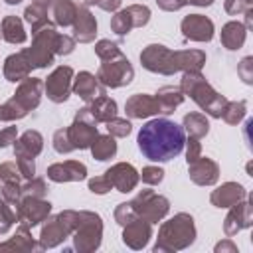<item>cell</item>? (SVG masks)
<instances>
[{
    "mask_svg": "<svg viewBox=\"0 0 253 253\" xmlns=\"http://www.w3.org/2000/svg\"><path fill=\"white\" fill-rule=\"evenodd\" d=\"M186 132L182 125L170 119H150L136 136L138 150L152 162H168L184 150Z\"/></svg>",
    "mask_w": 253,
    "mask_h": 253,
    "instance_id": "6da1fadb",
    "label": "cell"
},
{
    "mask_svg": "<svg viewBox=\"0 0 253 253\" xmlns=\"http://www.w3.org/2000/svg\"><path fill=\"white\" fill-rule=\"evenodd\" d=\"M194 241H196L194 217L186 211H180V213L172 215L170 219L162 221L152 251L154 253H174V251L188 249Z\"/></svg>",
    "mask_w": 253,
    "mask_h": 253,
    "instance_id": "7a4b0ae2",
    "label": "cell"
},
{
    "mask_svg": "<svg viewBox=\"0 0 253 253\" xmlns=\"http://www.w3.org/2000/svg\"><path fill=\"white\" fill-rule=\"evenodd\" d=\"M180 91L184 93V97H190L202 111H206V115L221 119L227 99L208 83L202 71H186L180 79Z\"/></svg>",
    "mask_w": 253,
    "mask_h": 253,
    "instance_id": "3957f363",
    "label": "cell"
},
{
    "mask_svg": "<svg viewBox=\"0 0 253 253\" xmlns=\"http://www.w3.org/2000/svg\"><path fill=\"white\" fill-rule=\"evenodd\" d=\"M77 221H79V211L75 210H63L55 215H47V219L43 221L42 225V231H40V245L42 249H53L57 245H61L67 237H71V233L75 231L77 227Z\"/></svg>",
    "mask_w": 253,
    "mask_h": 253,
    "instance_id": "277c9868",
    "label": "cell"
},
{
    "mask_svg": "<svg viewBox=\"0 0 253 253\" xmlns=\"http://www.w3.org/2000/svg\"><path fill=\"white\" fill-rule=\"evenodd\" d=\"M73 249L79 253H93L103 241V219L99 213L89 210H79V221L71 233Z\"/></svg>",
    "mask_w": 253,
    "mask_h": 253,
    "instance_id": "5b68a950",
    "label": "cell"
},
{
    "mask_svg": "<svg viewBox=\"0 0 253 253\" xmlns=\"http://www.w3.org/2000/svg\"><path fill=\"white\" fill-rule=\"evenodd\" d=\"M57 28L53 22H47L40 30L32 34V45L26 47V55L34 69H43L53 63L55 59V42H57Z\"/></svg>",
    "mask_w": 253,
    "mask_h": 253,
    "instance_id": "8992f818",
    "label": "cell"
},
{
    "mask_svg": "<svg viewBox=\"0 0 253 253\" xmlns=\"http://www.w3.org/2000/svg\"><path fill=\"white\" fill-rule=\"evenodd\" d=\"M97 79L103 87L119 89V87L128 85L134 79V67L128 61V57L121 51L119 55L101 61V65L97 69Z\"/></svg>",
    "mask_w": 253,
    "mask_h": 253,
    "instance_id": "52a82bcc",
    "label": "cell"
},
{
    "mask_svg": "<svg viewBox=\"0 0 253 253\" xmlns=\"http://www.w3.org/2000/svg\"><path fill=\"white\" fill-rule=\"evenodd\" d=\"M130 204H132L136 215L150 221V223L162 221L170 211V200L166 196L156 194L154 190H140L130 200Z\"/></svg>",
    "mask_w": 253,
    "mask_h": 253,
    "instance_id": "ba28073f",
    "label": "cell"
},
{
    "mask_svg": "<svg viewBox=\"0 0 253 253\" xmlns=\"http://www.w3.org/2000/svg\"><path fill=\"white\" fill-rule=\"evenodd\" d=\"M99 134L97 130V121L91 117L89 107H81L75 113L73 123L67 126V136L69 142L75 150H85L91 146V142L95 140V136Z\"/></svg>",
    "mask_w": 253,
    "mask_h": 253,
    "instance_id": "9c48e42d",
    "label": "cell"
},
{
    "mask_svg": "<svg viewBox=\"0 0 253 253\" xmlns=\"http://www.w3.org/2000/svg\"><path fill=\"white\" fill-rule=\"evenodd\" d=\"M140 65L158 75H174L176 65H174V49L166 47L164 43H148L140 51Z\"/></svg>",
    "mask_w": 253,
    "mask_h": 253,
    "instance_id": "30bf717a",
    "label": "cell"
},
{
    "mask_svg": "<svg viewBox=\"0 0 253 253\" xmlns=\"http://www.w3.org/2000/svg\"><path fill=\"white\" fill-rule=\"evenodd\" d=\"M73 67L69 65H57L43 81V93L51 103H65L71 95V83H73Z\"/></svg>",
    "mask_w": 253,
    "mask_h": 253,
    "instance_id": "8fae6325",
    "label": "cell"
},
{
    "mask_svg": "<svg viewBox=\"0 0 253 253\" xmlns=\"http://www.w3.org/2000/svg\"><path fill=\"white\" fill-rule=\"evenodd\" d=\"M51 213V202L45 198H34V196H22L18 204V223L28 225L30 229L40 225L47 219Z\"/></svg>",
    "mask_w": 253,
    "mask_h": 253,
    "instance_id": "7c38bea8",
    "label": "cell"
},
{
    "mask_svg": "<svg viewBox=\"0 0 253 253\" xmlns=\"http://www.w3.org/2000/svg\"><path fill=\"white\" fill-rule=\"evenodd\" d=\"M180 30H182L186 40L200 42V43L211 42L213 32H215L213 22L204 14H188V16H184L182 22H180Z\"/></svg>",
    "mask_w": 253,
    "mask_h": 253,
    "instance_id": "4fadbf2b",
    "label": "cell"
},
{
    "mask_svg": "<svg viewBox=\"0 0 253 253\" xmlns=\"http://www.w3.org/2000/svg\"><path fill=\"white\" fill-rule=\"evenodd\" d=\"M251 223H253V204L247 200H241L229 208L223 219V233L227 237H233L239 231L251 227Z\"/></svg>",
    "mask_w": 253,
    "mask_h": 253,
    "instance_id": "5bb4252c",
    "label": "cell"
},
{
    "mask_svg": "<svg viewBox=\"0 0 253 253\" xmlns=\"http://www.w3.org/2000/svg\"><path fill=\"white\" fill-rule=\"evenodd\" d=\"M105 176L109 178L111 186L117 192H121V194L132 192L138 186V180H140L138 170L130 162H117V164H113L111 168L105 170Z\"/></svg>",
    "mask_w": 253,
    "mask_h": 253,
    "instance_id": "9a60e30c",
    "label": "cell"
},
{
    "mask_svg": "<svg viewBox=\"0 0 253 253\" xmlns=\"http://www.w3.org/2000/svg\"><path fill=\"white\" fill-rule=\"evenodd\" d=\"M42 95H43V81L40 77H26V79H22L18 83L16 93L12 95V99L18 101L30 113L36 107H40Z\"/></svg>",
    "mask_w": 253,
    "mask_h": 253,
    "instance_id": "2e32d148",
    "label": "cell"
},
{
    "mask_svg": "<svg viewBox=\"0 0 253 253\" xmlns=\"http://www.w3.org/2000/svg\"><path fill=\"white\" fill-rule=\"evenodd\" d=\"M45 174L51 182H57V184L81 182L87 178V166L79 160H65V162H55V164L47 166Z\"/></svg>",
    "mask_w": 253,
    "mask_h": 253,
    "instance_id": "e0dca14e",
    "label": "cell"
},
{
    "mask_svg": "<svg viewBox=\"0 0 253 253\" xmlns=\"http://www.w3.org/2000/svg\"><path fill=\"white\" fill-rule=\"evenodd\" d=\"M123 243L134 251L138 249H144L152 237V223L142 219V217H136L132 219L130 223L123 225Z\"/></svg>",
    "mask_w": 253,
    "mask_h": 253,
    "instance_id": "ac0fdd59",
    "label": "cell"
},
{
    "mask_svg": "<svg viewBox=\"0 0 253 253\" xmlns=\"http://www.w3.org/2000/svg\"><path fill=\"white\" fill-rule=\"evenodd\" d=\"M188 174L190 180L198 186H213L219 180V164L208 156H200L188 164Z\"/></svg>",
    "mask_w": 253,
    "mask_h": 253,
    "instance_id": "d6986e66",
    "label": "cell"
},
{
    "mask_svg": "<svg viewBox=\"0 0 253 253\" xmlns=\"http://www.w3.org/2000/svg\"><path fill=\"white\" fill-rule=\"evenodd\" d=\"M73 40L79 43H91L97 36V20L91 14L89 6L77 4V14L73 20Z\"/></svg>",
    "mask_w": 253,
    "mask_h": 253,
    "instance_id": "ffe728a7",
    "label": "cell"
},
{
    "mask_svg": "<svg viewBox=\"0 0 253 253\" xmlns=\"http://www.w3.org/2000/svg\"><path fill=\"white\" fill-rule=\"evenodd\" d=\"M125 111L126 117L130 119H148L154 115H160V107L154 95H146V93H134L126 99L125 103Z\"/></svg>",
    "mask_w": 253,
    "mask_h": 253,
    "instance_id": "44dd1931",
    "label": "cell"
},
{
    "mask_svg": "<svg viewBox=\"0 0 253 253\" xmlns=\"http://www.w3.org/2000/svg\"><path fill=\"white\" fill-rule=\"evenodd\" d=\"M71 93L81 97L85 103H91L99 95H105V87L99 83L97 75H93L91 71H79L77 75H73Z\"/></svg>",
    "mask_w": 253,
    "mask_h": 253,
    "instance_id": "7402d4cb",
    "label": "cell"
},
{
    "mask_svg": "<svg viewBox=\"0 0 253 253\" xmlns=\"http://www.w3.org/2000/svg\"><path fill=\"white\" fill-rule=\"evenodd\" d=\"M32 63L26 55V49L22 51H16L12 55H8L4 59V65H2V73H4V79L10 81V83H20L22 79L30 77L32 73Z\"/></svg>",
    "mask_w": 253,
    "mask_h": 253,
    "instance_id": "603a6c76",
    "label": "cell"
},
{
    "mask_svg": "<svg viewBox=\"0 0 253 253\" xmlns=\"http://www.w3.org/2000/svg\"><path fill=\"white\" fill-rule=\"evenodd\" d=\"M247 198V190L239 182H223L210 194V202L215 208H231L233 204Z\"/></svg>",
    "mask_w": 253,
    "mask_h": 253,
    "instance_id": "cb8c5ba5",
    "label": "cell"
},
{
    "mask_svg": "<svg viewBox=\"0 0 253 253\" xmlns=\"http://www.w3.org/2000/svg\"><path fill=\"white\" fill-rule=\"evenodd\" d=\"M0 251H22V253H36V251H43V249H42L40 241H36V239H34L32 229H30L28 225L20 223V225H18V229H16V233H14V235H12L8 241L0 243Z\"/></svg>",
    "mask_w": 253,
    "mask_h": 253,
    "instance_id": "d4e9b609",
    "label": "cell"
},
{
    "mask_svg": "<svg viewBox=\"0 0 253 253\" xmlns=\"http://www.w3.org/2000/svg\"><path fill=\"white\" fill-rule=\"evenodd\" d=\"M43 150V136L38 130H26L22 136L14 140V156L36 158Z\"/></svg>",
    "mask_w": 253,
    "mask_h": 253,
    "instance_id": "484cf974",
    "label": "cell"
},
{
    "mask_svg": "<svg viewBox=\"0 0 253 253\" xmlns=\"http://www.w3.org/2000/svg\"><path fill=\"white\" fill-rule=\"evenodd\" d=\"M176 71H202L206 65V53L202 49H176L174 51Z\"/></svg>",
    "mask_w": 253,
    "mask_h": 253,
    "instance_id": "4316f807",
    "label": "cell"
},
{
    "mask_svg": "<svg viewBox=\"0 0 253 253\" xmlns=\"http://www.w3.org/2000/svg\"><path fill=\"white\" fill-rule=\"evenodd\" d=\"M245 38H247L245 24H241L237 20H231V22L223 24V28H221V45L225 49H229V51L241 49L243 43H245Z\"/></svg>",
    "mask_w": 253,
    "mask_h": 253,
    "instance_id": "83f0119b",
    "label": "cell"
},
{
    "mask_svg": "<svg viewBox=\"0 0 253 253\" xmlns=\"http://www.w3.org/2000/svg\"><path fill=\"white\" fill-rule=\"evenodd\" d=\"M156 101L160 107V115H172L182 103H184V93L180 91V87L174 85H164L156 91Z\"/></svg>",
    "mask_w": 253,
    "mask_h": 253,
    "instance_id": "f1b7e54d",
    "label": "cell"
},
{
    "mask_svg": "<svg viewBox=\"0 0 253 253\" xmlns=\"http://www.w3.org/2000/svg\"><path fill=\"white\" fill-rule=\"evenodd\" d=\"M0 28H2V40H6L12 45H20L28 40L24 22L18 16H12V14L4 16L2 22H0Z\"/></svg>",
    "mask_w": 253,
    "mask_h": 253,
    "instance_id": "f546056e",
    "label": "cell"
},
{
    "mask_svg": "<svg viewBox=\"0 0 253 253\" xmlns=\"http://www.w3.org/2000/svg\"><path fill=\"white\" fill-rule=\"evenodd\" d=\"M49 12H51V18H53L55 26L71 28L73 20H75V14H77V2H73V0H53Z\"/></svg>",
    "mask_w": 253,
    "mask_h": 253,
    "instance_id": "4dcf8cb0",
    "label": "cell"
},
{
    "mask_svg": "<svg viewBox=\"0 0 253 253\" xmlns=\"http://www.w3.org/2000/svg\"><path fill=\"white\" fill-rule=\"evenodd\" d=\"M87 107H89L91 117H93L97 123H107V121H111L113 117H117V111H119L117 101L111 99V97H107V95H99V97L93 99Z\"/></svg>",
    "mask_w": 253,
    "mask_h": 253,
    "instance_id": "1f68e13d",
    "label": "cell"
},
{
    "mask_svg": "<svg viewBox=\"0 0 253 253\" xmlns=\"http://www.w3.org/2000/svg\"><path fill=\"white\" fill-rule=\"evenodd\" d=\"M89 150H91L93 158L99 160V162L111 160V158L117 154V142H115V136H111L109 132H107V134H97L95 140L91 142Z\"/></svg>",
    "mask_w": 253,
    "mask_h": 253,
    "instance_id": "d6a6232c",
    "label": "cell"
},
{
    "mask_svg": "<svg viewBox=\"0 0 253 253\" xmlns=\"http://www.w3.org/2000/svg\"><path fill=\"white\" fill-rule=\"evenodd\" d=\"M182 128H184V132H188L194 138H204L210 132V121L204 113H188V115H184Z\"/></svg>",
    "mask_w": 253,
    "mask_h": 253,
    "instance_id": "836d02e7",
    "label": "cell"
},
{
    "mask_svg": "<svg viewBox=\"0 0 253 253\" xmlns=\"http://www.w3.org/2000/svg\"><path fill=\"white\" fill-rule=\"evenodd\" d=\"M47 14H49V10L43 8V6H40V4H34V2H32L30 6H26V10H24V20L30 24L32 34L49 22V16H47Z\"/></svg>",
    "mask_w": 253,
    "mask_h": 253,
    "instance_id": "e575fe53",
    "label": "cell"
},
{
    "mask_svg": "<svg viewBox=\"0 0 253 253\" xmlns=\"http://www.w3.org/2000/svg\"><path fill=\"white\" fill-rule=\"evenodd\" d=\"M245 113H247V103L245 101H227L225 107H223L221 119L227 125H239L245 119Z\"/></svg>",
    "mask_w": 253,
    "mask_h": 253,
    "instance_id": "d590c367",
    "label": "cell"
},
{
    "mask_svg": "<svg viewBox=\"0 0 253 253\" xmlns=\"http://www.w3.org/2000/svg\"><path fill=\"white\" fill-rule=\"evenodd\" d=\"M26 115H28V111H26L18 101H14L12 97H10L6 103L0 105V121H4V123L20 121V119H24Z\"/></svg>",
    "mask_w": 253,
    "mask_h": 253,
    "instance_id": "8d00e7d4",
    "label": "cell"
},
{
    "mask_svg": "<svg viewBox=\"0 0 253 253\" xmlns=\"http://www.w3.org/2000/svg\"><path fill=\"white\" fill-rule=\"evenodd\" d=\"M111 30L117 34V36H126L130 30H132V20L126 12V8L123 10H117L111 18Z\"/></svg>",
    "mask_w": 253,
    "mask_h": 253,
    "instance_id": "74e56055",
    "label": "cell"
},
{
    "mask_svg": "<svg viewBox=\"0 0 253 253\" xmlns=\"http://www.w3.org/2000/svg\"><path fill=\"white\" fill-rule=\"evenodd\" d=\"M107 125V132L115 138H126L132 132V125L128 119H121V117H113L111 121L105 123Z\"/></svg>",
    "mask_w": 253,
    "mask_h": 253,
    "instance_id": "f35d334b",
    "label": "cell"
},
{
    "mask_svg": "<svg viewBox=\"0 0 253 253\" xmlns=\"http://www.w3.org/2000/svg\"><path fill=\"white\" fill-rule=\"evenodd\" d=\"M126 12L132 20V28H142L150 20V8L144 4H130V6H126Z\"/></svg>",
    "mask_w": 253,
    "mask_h": 253,
    "instance_id": "ab89813d",
    "label": "cell"
},
{
    "mask_svg": "<svg viewBox=\"0 0 253 253\" xmlns=\"http://www.w3.org/2000/svg\"><path fill=\"white\" fill-rule=\"evenodd\" d=\"M47 194V184L43 178H30L22 184V196H34V198H45Z\"/></svg>",
    "mask_w": 253,
    "mask_h": 253,
    "instance_id": "60d3db41",
    "label": "cell"
},
{
    "mask_svg": "<svg viewBox=\"0 0 253 253\" xmlns=\"http://www.w3.org/2000/svg\"><path fill=\"white\" fill-rule=\"evenodd\" d=\"M119 53H121V47H119L117 42H111V40H99V42L95 43V55H97L101 61L111 59V57H115V55H119Z\"/></svg>",
    "mask_w": 253,
    "mask_h": 253,
    "instance_id": "b9f144b4",
    "label": "cell"
},
{
    "mask_svg": "<svg viewBox=\"0 0 253 253\" xmlns=\"http://www.w3.org/2000/svg\"><path fill=\"white\" fill-rule=\"evenodd\" d=\"M113 217H115V221L123 227V225H126V223H130L132 219H136L138 215H136V211H134V208H132L130 202H121V204L115 208Z\"/></svg>",
    "mask_w": 253,
    "mask_h": 253,
    "instance_id": "7bdbcfd3",
    "label": "cell"
},
{
    "mask_svg": "<svg viewBox=\"0 0 253 253\" xmlns=\"http://www.w3.org/2000/svg\"><path fill=\"white\" fill-rule=\"evenodd\" d=\"M51 144H53V150H55L57 154H69V152H73V150H75V148L71 146V142H69L67 126H65V128H57V130L53 132Z\"/></svg>",
    "mask_w": 253,
    "mask_h": 253,
    "instance_id": "ee69618b",
    "label": "cell"
},
{
    "mask_svg": "<svg viewBox=\"0 0 253 253\" xmlns=\"http://www.w3.org/2000/svg\"><path fill=\"white\" fill-rule=\"evenodd\" d=\"M14 223H18V208L4 204V210L0 211V235L8 233Z\"/></svg>",
    "mask_w": 253,
    "mask_h": 253,
    "instance_id": "f6af8a7d",
    "label": "cell"
},
{
    "mask_svg": "<svg viewBox=\"0 0 253 253\" xmlns=\"http://www.w3.org/2000/svg\"><path fill=\"white\" fill-rule=\"evenodd\" d=\"M138 176L146 186H158L164 180V170L160 166H144L142 172H138Z\"/></svg>",
    "mask_w": 253,
    "mask_h": 253,
    "instance_id": "bcb514c9",
    "label": "cell"
},
{
    "mask_svg": "<svg viewBox=\"0 0 253 253\" xmlns=\"http://www.w3.org/2000/svg\"><path fill=\"white\" fill-rule=\"evenodd\" d=\"M0 182H22V174H20L16 162L0 164Z\"/></svg>",
    "mask_w": 253,
    "mask_h": 253,
    "instance_id": "7dc6e473",
    "label": "cell"
},
{
    "mask_svg": "<svg viewBox=\"0 0 253 253\" xmlns=\"http://www.w3.org/2000/svg\"><path fill=\"white\" fill-rule=\"evenodd\" d=\"M237 75H239V79H241L243 83L253 85V57H251V55L243 57V59L237 63Z\"/></svg>",
    "mask_w": 253,
    "mask_h": 253,
    "instance_id": "c3c4849f",
    "label": "cell"
},
{
    "mask_svg": "<svg viewBox=\"0 0 253 253\" xmlns=\"http://www.w3.org/2000/svg\"><path fill=\"white\" fill-rule=\"evenodd\" d=\"M75 43L77 42L73 40V36L59 34L57 36V42H55V55H69V53H73Z\"/></svg>",
    "mask_w": 253,
    "mask_h": 253,
    "instance_id": "681fc988",
    "label": "cell"
},
{
    "mask_svg": "<svg viewBox=\"0 0 253 253\" xmlns=\"http://www.w3.org/2000/svg\"><path fill=\"white\" fill-rule=\"evenodd\" d=\"M87 186H89V190H91L93 194H99V196H103V194H107V192L113 190V186H111V182H109V178H107L105 174L91 178V180L87 182Z\"/></svg>",
    "mask_w": 253,
    "mask_h": 253,
    "instance_id": "f907efd6",
    "label": "cell"
},
{
    "mask_svg": "<svg viewBox=\"0 0 253 253\" xmlns=\"http://www.w3.org/2000/svg\"><path fill=\"white\" fill-rule=\"evenodd\" d=\"M184 148H186V162H188V164L194 162V160H198V158L202 156V144H200V138H194V136L186 138Z\"/></svg>",
    "mask_w": 253,
    "mask_h": 253,
    "instance_id": "816d5d0a",
    "label": "cell"
},
{
    "mask_svg": "<svg viewBox=\"0 0 253 253\" xmlns=\"http://www.w3.org/2000/svg\"><path fill=\"white\" fill-rule=\"evenodd\" d=\"M16 164H18V170H20L24 180H30V178L36 176V162H34V158L16 156Z\"/></svg>",
    "mask_w": 253,
    "mask_h": 253,
    "instance_id": "f5cc1de1",
    "label": "cell"
},
{
    "mask_svg": "<svg viewBox=\"0 0 253 253\" xmlns=\"http://www.w3.org/2000/svg\"><path fill=\"white\" fill-rule=\"evenodd\" d=\"M251 4H253V0H225L223 2V8H225L227 14L237 16V14L247 12L251 8Z\"/></svg>",
    "mask_w": 253,
    "mask_h": 253,
    "instance_id": "db71d44e",
    "label": "cell"
},
{
    "mask_svg": "<svg viewBox=\"0 0 253 253\" xmlns=\"http://www.w3.org/2000/svg\"><path fill=\"white\" fill-rule=\"evenodd\" d=\"M18 138V126H6L0 130V148H6L10 144H14V140Z\"/></svg>",
    "mask_w": 253,
    "mask_h": 253,
    "instance_id": "11a10c76",
    "label": "cell"
},
{
    "mask_svg": "<svg viewBox=\"0 0 253 253\" xmlns=\"http://www.w3.org/2000/svg\"><path fill=\"white\" fill-rule=\"evenodd\" d=\"M154 2L164 12H178L180 8L186 6V0H154Z\"/></svg>",
    "mask_w": 253,
    "mask_h": 253,
    "instance_id": "9f6ffc18",
    "label": "cell"
},
{
    "mask_svg": "<svg viewBox=\"0 0 253 253\" xmlns=\"http://www.w3.org/2000/svg\"><path fill=\"white\" fill-rule=\"evenodd\" d=\"M215 253H237V245L227 237V239H221L219 243H215Z\"/></svg>",
    "mask_w": 253,
    "mask_h": 253,
    "instance_id": "6f0895ef",
    "label": "cell"
},
{
    "mask_svg": "<svg viewBox=\"0 0 253 253\" xmlns=\"http://www.w3.org/2000/svg\"><path fill=\"white\" fill-rule=\"evenodd\" d=\"M121 2H123V0H93V4L99 6V8L105 10V12H117V10L121 8Z\"/></svg>",
    "mask_w": 253,
    "mask_h": 253,
    "instance_id": "680465c9",
    "label": "cell"
},
{
    "mask_svg": "<svg viewBox=\"0 0 253 253\" xmlns=\"http://www.w3.org/2000/svg\"><path fill=\"white\" fill-rule=\"evenodd\" d=\"M186 4H192V6H200V8H206V6H211L213 0H186Z\"/></svg>",
    "mask_w": 253,
    "mask_h": 253,
    "instance_id": "91938a15",
    "label": "cell"
},
{
    "mask_svg": "<svg viewBox=\"0 0 253 253\" xmlns=\"http://www.w3.org/2000/svg\"><path fill=\"white\" fill-rule=\"evenodd\" d=\"M34 4H40V6H43V8H51V4H53V0H32Z\"/></svg>",
    "mask_w": 253,
    "mask_h": 253,
    "instance_id": "94428289",
    "label": "cell"
},
{
    "mask_svg": "<svg viewBox=\"0 0 253 253\" xmlns=\"http://www.w3.org/2000/svg\"><path fill=\"white\" fill-rule=\"evenodd\" d=\"M79 4H83V6H93V0H79Z\"/></svg>",
    "mask_w": 253,
    "mask_h": 253,
    "instance_id": "6125c7cd",
    "label": "cell"
},
{
    "mask_svg": "<svg viewBox=\"0 0 253 253\" xmlns=\"http://www.w3.org/2000/svg\"><path fill=\"white\" fill-rule=\"evenodd\" d=\"M4 2H6V4H10V6H16V4H20L22 0H4Z\"/></svg>",
    "mask_w": 253,
    "mask_h": 253,
    "instance_id": "be15d7a7",
    "label": "cell"
},
{
    "mask_svg": "<svg viewBox=\"0 0 253 253\" xmlns=\"http://www.w3.org/2000/svg\"><path fill=\"white\" fill-rule=\"evenodd\" d=\"M4 204H6V202H4V200H2V198H0V211H2V210H4Z\"/></svg>",
    "mask_w": 253,
    "mask_h": 253,
    "instance_id": "e7e4bbea",
    "label": "cell"
},
{
    "mask_svg": "<svg viewBox=\"0 0 253 253\" xmlns=\"http://www.w3.org/2000/svg\"><path fill=\"white\" fill-rule=\"evenodd\" d=\"M0 38H2V28H0Z\"/></svg>",
    "mask_w": 253,
    "mask_h": 253,
    "instance_id": "03108f58",
    "label": "cell"
}]
</instances>
